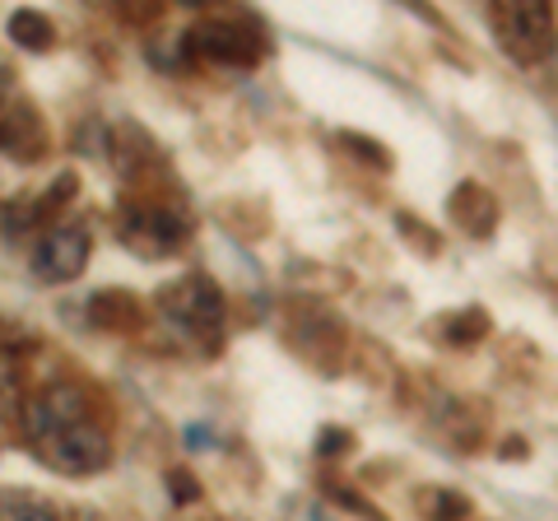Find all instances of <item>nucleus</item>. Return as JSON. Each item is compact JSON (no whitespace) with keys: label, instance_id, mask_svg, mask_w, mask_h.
Returning <instances> with one entry per match:
<instances>
[{"label":"nucleus","instance_id":"f257e3e1","mask_svg":"<svg viewBox=\"0 0 558 521\" xmlns=\"http://www.w3.org/2000/svg\"><path fill=\"white\" fill-rule=\"evenodd\" d=\"M159 307L168 322H178L186 336L196 340H215L223 331V312H229V303H223V289L209 280V275H182V280H172L163 293H159Z\"/></svg>","mask_w":558,"mask_h":521},{"label":"nucleus","instance_id":"f03ea898","mask_svg":"<svg viewBox=\"0 0 558 521\" xmlns=\"http://www.w3.org/2000/svg\"><path fill=\"white\" fill-rule=\"evenodd\" d=\"M33 451L61 475H94L112 461V438L94 420H84L75 428H61V433H51V438L33 443Z\"/></svg>","mask_w":558,"mask_h":521},{"label":"nucleus","instance_id":"7ed1b4c3","mask_svg":"<svg viewBox=\"0 0 558 521\" xmlns=\"http://www.w3.org/2000/svg\"><path fill=\"white\" fill-rule=\"evenodd\" d=\"M186 47L219 65H256L266 57V33L252 20H205L186 33Z\"/></svg>","mask_w":558,"mask_h":521},{"label":"nucleus","instance_id":"20e7f679","mask_svg":"<svg viewBox=\"0 0 558 521\" xmlns=\"http://www.w3.org/2000/svg\"><path fill=\"white\" fill-rule=\"evenodd\" d=\"M494 24H498L502 47H508L521 65H535V61H545L554 51V14H549V5L517 0V5H502L494 14Z\"/></svg>","mask_w":558,"mask_h":521},{"label":"nucleus","instance_id":"39448f33","mask_svg":"<svg viewBox=\"0 0 558 521\" xmlns=\"http://www.w3.org/2000/svg\"><path fill=\"white\" fill-rule=\"evenodd\" d=\"M84 420H89V396H84L80 387H70V381H51V387H43L24 405V438L43 443V438H51V433L75 428Z\"/></svg>","mask_w":558,"mask_h":521},{"label":"nucleus","instance_id":"423d86ee","mask_svg":"<svg viewBox=\"0 0 558 521\" xmlns=\"http://www.w3.org/2000/svg\"><path fill=\"white\" fill-rule=\"evenodd\" d=\"M186 215L168 210V205H131L121 219V242L135 247L140 256H168L186 242Z\"/></svg>","mask_w":558,"mask_h":521},{"label":"nucleus","instance_id":"0eeeda50","mask_svg":"<svg viewBox=\"0 0 558 521\" xmlns=\"http://www.w3.org/2000/svg\"><path fill=\"white\" fill-rule=\"evenodd\" d=\"M84 266H89V229L84 223H57L33 252V275L47 284H70Z\"/></svg>","mask_w":558,"mask_h":521},{"label":"nucleus","instance_id":"6e6552de","mask_svg":"<svg viewBox=\"0 0 558 521\" xmlns=\"http://www.w3.org/2000/svg\"><path fill=\"white\" fill-rule=\"evenodd\" d=\"M0 149H5L10 159H20V163H38L47 154V126H43V117L33 112L28 102L0 112Z\"/></svg>","mask_w":558,"mask_h":521},{"label":"nucleus","instance_id":"1a4fd4ad","mask_svg":"<svg viewBox=\"0 0 558 521\" xmlns=\"http://www.w3.org/2000/svg\"><path fill=\"white\" fill-rule=\"evenodd\" d=\"M447 215L457 219L465 233L488 238L494 233V223H498V201H494V191H484L480 182H461L457 191H451V201H447Z\"/></svg>","mask_w":558,"mask_h":521},{"label":"nucleus","instance_id":"9d476101","mask_svg":"<svg viewBox=\"0 0 558 521\" xmlns=\"http://www.w3.org/2000/svg\"><path fill=\"white\" fill-rule=\"evenodd\" d=\"M89 322L102 326V331H131L140 322V299L126 289H102L89 299Z\"/></svg>","mask_w":558,"mask_h":521},{"label":"nucleus","instance_id":"9b49d317","mask_svg":"<svg viewBox=\"0 0 558 521\" xmlns=\"http://www.w3.org/2000/svg\"><path fill=\"white\" fill-rule=\"evenodd\" d=\"M5 28L24 51H47L51 43H57V28H51V20L43 10H14Z\"/></svg>","mask_w":558,"mask_h":521},{"label":"nucleus","instance_id":"f8f14e48","mask_svg":"<svg viewBox=\"0 0 558 521\" xmlns=\"http://www.w3.org/2000/svg\"><path fill=\"white\" fill-rule=\"evenodd\" d=\"M0 521H61L47 498L28 489H0Z\"/></svg>","mask_w":558,"mask_h":521},{"label":"nucleus","instance_id":"ddd939ff","mask_svg":"<svg viewBox=\"0 0 558 521\" xmlns=\"http://www.w3.org/2000/svg\"><path fill=\"white\" fill-rule=\"evenodd\" d=\"M484 331H488V317H484V312H470V322H465V312L447 322V340H451V344H475V336H484Z\"/></svg>","mask_w":558,"mask_h":521},{"label":"nucleus","instance_id":"4468645a","mask_svg":"<svg viewBox=\"0 0 558 521\" xmlns=\"http://www.w3.org/2000/svg\"><path fill=\"white\" fill-rule=\"evenodd\" d=\"M75 186H80V178H75V172H61V178H57V182H51V186L43 191V196H38V201H43V210H47V219H51V215H57V210H61V205H70V196H75Z\"/></svg>","mask_w":558,"mask_h":521},{"label":"nucleus","instance_id":"2eb2a0df","mask_svg":"<svg viewBox=\"0 0 558 521\" xmlns=\"http://www.w3.org/2000/svg\"><path fill=\"white\" fill-rule=\"evenodd\" d=\"M168 484H172V498H178V502L196 498V480H191L186 471H168Z\"/></svg>","mask_w":558,"mask_h":521},{"label":"nucleus","instance_id":"dca6fc26","mask_svg":"<svg viewBox=\"0 0 558 521\" xmlns=\"http://www.w3.org/2000/svg\"><path fill=\"white\" fill-rule=\"evenodd\" d=\"M349 438H344V433H322V451H326V457H336V451H330V447H344Z\"/></svg>","mask_w":558,"mask_h":521},{"label":"nucleus","instance_id":"f3484780","mask_svg":"<svg viewBox=\"0 0 558 521\" xmlns=\"http://www.w3.org/2000/svg\"><path fill=\"white\" fill-rule=\"evenodd\" d=\"M0 112H5V80H0Z\"/></svg>","mask_w":558,"mask_h":521}]
</instances>
